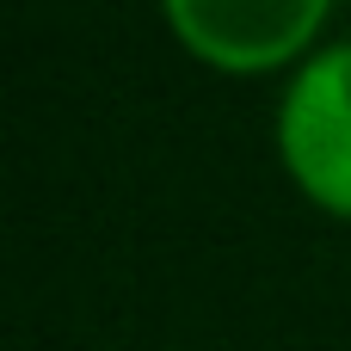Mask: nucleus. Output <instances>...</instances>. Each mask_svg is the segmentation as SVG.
I'll return each mask as SVG.
<instances>
[{
  "label": "nucleus",
  "instance_id": "nucleus-1",
  "mask_svg": "<svg viewBox=\"0 0 351 351\" xmlns=\"http://www.w3.org/2000/svg\"><path fill=\"white\" fill-rule=\"evenodd\" d=\"M278 160L290 185L351 222V37L321 43L278 99Z\"/></svg>",
  "mask_w": 351,
  "mask_h": 351
},
{
  "label": "nucleus",
  "instance_id": "nucleus-2",
  "mask_svg": "<svg viewBox=\"0 0 351 351\" xmlns=\"http://www.w3.org/2000/svg\"><path fill=\"white\" fill-rule=\"evenodd\" d=\"M167 31L179 49L222 74L302 68L333 25L327 0H167Z\"/></svg>",
  "mask_w": 351,
  "mask_h": 351
}]
</instances>
